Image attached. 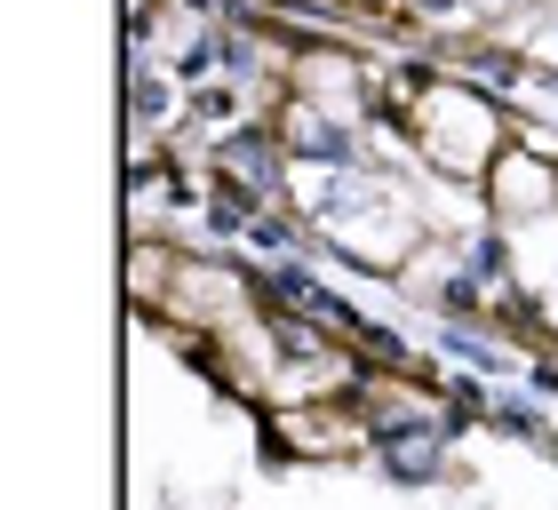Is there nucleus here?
<instances>
[{
  "instance_id": "obj_3",
  "label": "nucleus",
  "mask_w": 558,
  "mask_h": 510,
  "mask_svg": "<svg viewBox=\"0 0 558 510\" xmlns=\"http://www.w3.org/2000/svg\"><path fill=\"white\" fill-rule=\"evenodd\" d=\"M160 112H168V88L151 72H136V120H160Z\"/></svg>"
},
{
  "instance_id": "obj_1",
  "label": "nucleus",
  "mask_w": 558,
  "mask_h": 510,
  "mask_svg": "<svg viewBox=\"0 0 558 510\" xmlns=\"http://www.w3.org/2000/svg\"><path fill=\"white\" fill-rule=\"evenodd\" d=\"M375 447H384V463H391L399 478H439V471H447V430L423 423V415L375 423Z\"/></svg>"
},
{
  "instance_id": "obj_2",
  "label": "nucleus",
  "mask_w": 558,
  "mask_h": 510,
  "mask_svg": "<svg viewBox=\"0 0 558 510\" xmlns=\"http://www.w3.org/2000/svg\"><path fill=\"white\" fill-rule=\"evenodd\" d=\"M295 144L319 151V160H351V136H336L327 120H295Z\"/></svg>"
}]
</instances>
